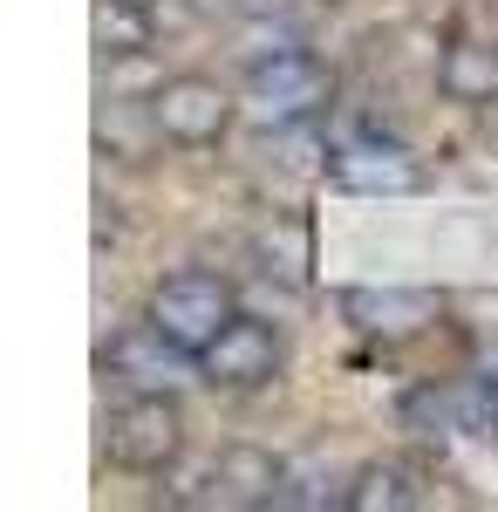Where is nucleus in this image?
<instances>
[{
  "instance_id": "nucleus-1",
  "label": "nucleus",
  "mask_w": 498,
  "mask_h": 512,
  "mask_svg": "<svg viewBox=\"0 0 498 512\" xmlns=\"http://www.w3.org/2000/svg\"><path fill=\"white\" fill-rule=\"evenodd\" d=\"M239 103H246V117L260 123V130L307 123V117H321V110L335 103V69H328L321 55L294 48V41H280V48H267V55L246 62V89H239Z\"/></svg>"
},
{
  "instance_id": "nucleus-2",
  "label": "nucleus",
  "mask_w": 498,
  "mask_h": 512,
  "mask_svg": "<svg viewBox=\"0 0 498 512\" xmlns=\"http://www.w3.org/2000/svg\"><path fill=\"white\" fill-rule=\"evenodd\" d=\"M103 451L123 472H164L185 451V410L171 390H137L103 417Z\"/></svg>"
},
{
  "instance_id": "nucleus-3",
  "label": "nucleus",
  "mask_w": 498,
  "mask_h": 512,
  "mask_svg": "<svg viewBox=\"0 0 498 512\" xmlns=\"http://www.w3.org/2000/svg\"><path fill=\"white\" fill-rule=\"evenodd\" d=\"M232 315H239V308H232V287L219 274H205V267H185V274L157 280V294H151V321L185 355H205L226 335Z\"/></svg>"
},
{
  "instance_id": "nucleus-4",
  "label": "nucleus",
  "mask_w": 498,
  "mask_h": 512,
  "mask_svg": "<svg viewBox=\"0 0 498 512\" xmlns=\"http://www.w3.org/2000/svg\"><path fill=\"white\" fill-rule=\"evenodd\" d=\"M280 362H287V349H280V335H273L267 321L232 315L226 335L198 355V376H205L212 390H226V396H253V390H267L273 376H280Z\"/></svg>"
},
{
  "instance_id": "nucleus-5",
  "label": "nucleus",
  "mask_w": 498,
  "mask_h": 512,
  "mask_svg": "<svg viewBox=\"0 0 498 512\" xmlns=\"http://www.w3.org/2000/svg\"><path fill=\"white\" fill-rule=\"evenodd\" d=\"M151 123L157 137H171V144H219L232 123V96L219 89L212 76H171L151 89Z\"/></svg>"
},
{
  "instance_id": "nucleus-6",
  "label": "nucleus",
  "mask_w": 498,
  "mask_h": 512,
  "mask_svg": "<svg viewBox=\"0 0 498 512\" xmlns=\"http://www.w3.org/2000/svg\"><path fill=\"white\" fill-rule=\"evenodd\" d=\"M335 308L369 342H410V335H423L430 321L444 315V301L430 287H342Z\"/></svg>"
},
{
  "instance_id": "nucleus-7",
  "label": "nucleus",
  "mask_w": 498,
  "mask_h": 512,
  "mask_svg": "<svg viewBox=\"0 0 498 512\" xmlns=\"http://www.w3.org/2000/svg\"><path fill=\"white\" fill-rule=\"evenodd\" d=\"M328 178L355 198H410L423 192V164L389 144V137H342L335 158H328Z\"/></svg>"
},
{
  "instance_id": "nucleus-8",
  "label": "nucleus",
  "mask_w": 498,
  "mask_h": 512,
  "mask_svg": "<svg viewBox=\"0 0 498 512\" xmlns=\"http://www.w3.org/2000/svg\"><path fill=\"white\" fill-rule=\"evenodd\" d=\"M185 362H198V355H185L157 321H137L103 349V376H123L130 390H171L185 376Z\"/></svg>"
},
{
  "instance_id": "nucleus-9",
  "label": "nucleus",
  "mask_w": 498,
  "mask_h": 512,
  "mask_svg": "<svg viewBox=\"0 0 498 512\" xmlns=\"http://www.w3.org/2000/svg\"><path fill=\"white\" fill-rule=\"evenodd\" d=\"M280 465H273L267 451H253V444H226L219 451V465H212V492L205 499H219V506H273L280 499Z\"/></svg>"
},
{
  "instance_id": "nucleus-10",
  "label": "nucleus",
  "mask_w": 498,
  "mask_h": 512,
  "mask_svg": "<svg viewBox=\"0 0 498 512\" xmlns=\"http://www.w3.org/2000/svg\"><path fill=\"white\" fill-rule=\"evenodd\" d=\"M437 89L451 103H464V110L498 103V48L492 41H451L444 62H437Z\"/></svg>"
},
{
  "instance_id": "nucleus-11",
  "label": "nucleus",
  "mask_w": 498,
  "mask_h": 512,
  "mask_svg": "<svg viewBox=\"0 0 498 512\" xmlns=\"http://www.w3.org/2000/svg\"><path fill=\"white\" fill-rule=\"evenodd\" d=\"M430 492H423V478L403 465V458H376V465H362L355 485L342 492L348 512H403V506H423Z\"/></svg>"
},
{
  "instance_id": "nucleus-12",
  "label": "nucleus",
  "mask_w": 498,
  "mask_h": 512,
  "mask_svg": "<svg viewBox=\"0 0 498 512\" xmlns=\"http://www.w3.org/2000/svg\"><path fill=\"white\" fill-rule=\"evenodd\" d=\"M96 48L103 55H144L151 48V7L144 0H96Z\"/></svg>"
},
{
  "instance_id": "nucleus-13",
  "label": "nucleus",
  "mask_w": 498,
  "mask_h": 512,
  "mask_svg": "<svg viewBox=\"0 0 498 512\" xmlns=\"http://www.w3.org/2000/svg\"><path fill=\"white\" fill-rule=\"evenodd\" d=\"M396 417H403V431H417V437H458V410H451V383L437 390H410L403 403H396Z\"/></svg>"
},
{
  "instance_id": "nucleus-14",
  "label": "nucleus",
  "mask_w": 498,
  "mask_h": 512,
  "mask_svg": "<svg viewBox=\"0 0 498 512\" xmlns=\"http://www.w3.org/2000/svg\"><path fill=\"white\" fill-rule=\"evenodd\" d=\"M478 369L492 376V390H498V335H485V349H478Z\"/></svg>"
},
{
  "instance_id": "nucleus-15",
  "label": "nucleus",
  "mask_w": 498,
  "mask_h": 512,
  "mask_svg": "<svg viewBox=\"0 0 498 512\" xmlns=\"http://www.w3.org/2000/svg\"><path fill=\"white\" fill-rule=\"evenodd\" d=\"M492 7H498V0H492Z\"/></svg>"
}]
</instances>
